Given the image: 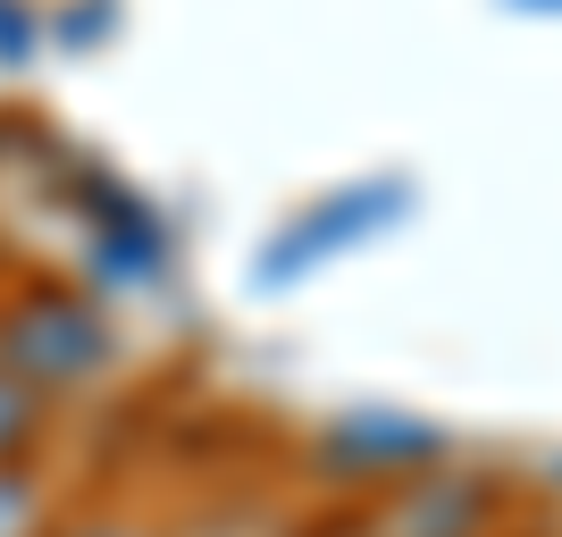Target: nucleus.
<instances>
[{
	"label": "nucleus",
	"instance_id": "nucleus-1",
	"mask_svg": "<svg viewBox=\"0 0 562 537\" xmlns=\"http://www.w3.org/2000/svg\"><path fill=\"white\" fill-rule=\"evenodd\" d=\"M403 186H361V193H336V202H319L311 219H294V227L260 253V286H285V278H303V269H319L328 253H345L352 235H370L378 219H395Z\"/></svg>",
	"mask_w": 562,
	"mask_h": 537
},
{
	"label": "nucleus",
	"instance_id": "nucleus-2",
	"mask_svg": "<svg viewBox=\"0 0 562 537\" xmlns=\"http://www.w3.org/2000/svg\"><path fill=\"white\" fill-rule=\"evenodd\" d=\"M9 428H18V403H9V395H0V437H9Z\"/></svg>",
	"mask_w": 562,
	"mask_h": 537
},
{
	"label": "nucleus",
	"instance_id": "nucleus-3",
	"mask_svg": "<svg viewBox=\"0 0 562 537\" xmlns=\"http://www.w3.org/2000/svg\"><path fill=\"white\" fill-rule=\"evenodd\" d=\"M513 9H562V0H513Z\"/></svg>",
	"mask_w": 562,
	"mask_h": 537
}]
</instances>
